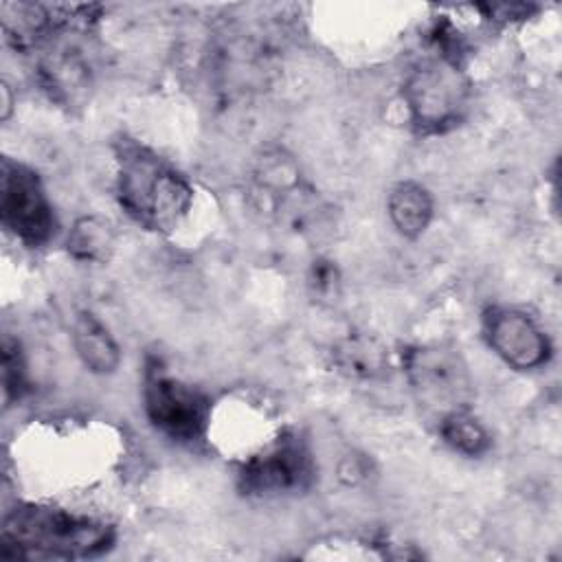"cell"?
I'll use <instances>...</instances> for the list:
<instances>
[{
	"label": "cell",
	"instance_id": "cell-10",
	"mask_svg": "<svg viewBox=\"0 0 562 562\" xmlns=\"http://www.w3.org/2000/svg\"><path fill=\"white\" fill-rule=\"evenodd\" d=\"M336 369L353 380H378L389 373V349L369 334H347L331 347Z\"/></svg>",
	"mask_w": 562,
	"mask_h": 562
},
{
	"label": "cell",
	"instance_id": "cell-7",
	"mask_svg": "<svg viewBox=\"0 0 562 562\" xmlns=\"http://www.w3.org/2000/svg\"><path fill=\"white\" fill-rule=\"evenodd\" d=\"M314 479V459L303 439L288 435L239 470V487L246 494H281L305 490Z\"/></svg>",
	"mask_w": 562,
	"mask_h": 562
},
{
	"label": "cell",
	"instance_id": "cell-12",
	"mask_svg": "<svg viewBox=\"0 0 562 562\" xmlns=\"http://www.w3.org/2000/svg\"><path fill=\"white\" fill-rule=\"evenodd\" d=\"M66 248L77 261L108 263L116 248V231L112 222L101 215H83L72 224Z\"/></svg>",
	"mask_w": 562,
	"mask_h": 562
},
{
	"label": "cell",
	"instance_id": "cell-11",
	"mask_svg": "<svg viewBox=\"0 0 562 562\" xmlns=\"http://www.w3.org/2000/svg\"><path fill=\"white\" fill-rule=\"evenodd\" d=\"M386 211L393 228L402 237L417 239L426 233L435 213V204L430 191L424 184L415 180H404L391 189Z\"/></svg>",
	"mask_w": 562,
	"mask_h": 562
},
{
	"label": "cell",
	"instance_id": "cell-13",
	"mask_svg": "<svg viewBox=\"0 0 562 562\" xmlns=\"http://www.w3.org/2000/svg\"><path fill=\"white\" fill-rule=\"evenodd\" d=\"M439 435L454 452L465 457H481L492 446L490 432L470 411L450 413L439 419Z\"/></svg>",
	"mask_w": 562,
	"mask_h": 562
},
{
	"label": "cell",
	"instance_id": "cell-8",
	"mask_svg": "<svg viewBox=\"0 0 562 562\" xmlns=\"http://www.w3.org/2000/svg\"><path fill=\"white\" fill-rule=\"evenodd\" d=\"M483 331L492 351L518 371L540 369L551 358L549 336L518 307H490L483 316Z\"/></svg>",
	"mask_w": 562,
	"mask_h": 562
},
{
	"label": "cell",
	"instance_id": "cell-5",
	"mask_svg": "<svg viewBox=\"0 0 562 562\" xmlns=\"http://www.w3.org/2000/svg\"><path fill=\"white\" fill-rule=\"evenodd\" d=\"M143 406L151 426L173 441L193 443L206 435L211 419L206 395L171 378L158 362H151L145 371Z\"/></svg>",
	"mask_w": 562,
	"mask_h": 562
},
{
	"label": "cell",
	"instance_id": "cell-4",
	"mask_svg": "<svg viewBox=\"0 0 562 562\" xmlns=\"http://www.w3.org/2000/svg\"><path fill=\"white\" fill-rule=\"evenodd\" d=\"M470 81L459 59L448 53L419 61L404 81V101L413 123L424 132H443L454 125L468 103Z\"/></svg>",
	"mask_w": 562,
	"mask_h": 562
},
{
	"label": "cell",
	"instance_id": "cell-1",
	"mask_svg": "<svg viewBox=\"0 0 562 562\" xmlns=\"http://www.w3.org/2000/svg\"><path fill=\"white\" fill-rule=\"evenodd\" d=\"M116 540L112 525L46 505H18L2 520L4 558L75 560L105 553Z\"/></svg>",
	"mask_w": 562,
	"mask_h": 562
},
{
	"label": "cell",
	"instance_id": "cell-2",
	"mask_svg": "<svg viewBox=\"0 0 562 562\" xmlns=\"http://www.w3.org/2000/svg\"><path fill=\"white\" fill-rule=\"evenodd\" d=\"M116 195L125 213L149 231H173L189 213V180L149 147L121 136L114 145Z\"/></svg>",
	"mask_w": 562,
	"mask_h": 562
},
{
	"label": "cell",
	"instance_id": "cell-9",
	"mask_svg": "<svg viewBox=\"0 0 562 562\" xmlns=\"http://www.w3.org/2000/svg\"><path fill=\"white\" fill-rule=\"evenodd\" d=\"M72 347L83 367L99 375H110L121 364V349L110 329L88 310L77 312L72 321Z\"/></svg>",
	"mask_w": 562,
	"mask_h": 562
},
{
	"label": "cell",
	"instance_id": "cell-15",
	"mask_svg": "<svg viewBox=\"0 0 562 562\" xmlns=\"http://www.w3.org/2000/svg\"><path fill=\"white\" fill-rule=\"evenodd\" d=\"M2 121H7L9 119V114H11V105H13V99H11V90H9V86H2Z\"/></svg>",
	"mask_w": 562,
	"mask_h": 562
},
{
	"label": "cell",
	"instance_id": "cell-6",
	"mask_svg": "<svg viewBox=\"0 0 562 562\" xmlns=\"http://www.w3.org/2000/svg\"><path fill=\"white\" fill-rule=\"evenodd\" d=\"M0 220L24 246H44L57 228L53 204L40 176L15 160L4 158L0 169Z\"/></svg>",
	"mask_w": 562,
	"mask_h": 562
},
{
	"label": "cell",
	"instance_id": "cell-3",
	"mask_svg": "<svg viewBox=\"0 0 562 562\" xmlns=\"http://www.w3.org/2000/svg\"><path fill=\"white\" fill-rule=\"evenodd\" d=\"M404 373L415 402L437 422L470 411L474 382L461 351L452 345H415L404 353Z\"/></svg>",
	"mask_w": 562,
	"mask_h": 562
},
{
	"label": "cell",
	"instance_id": "cell-14",
	"mask_svg": "<svg viewBox=\"0 0 562 562\" xmlns=\"http://www.w3.org/2000/svg\"><path fill=\"white\" fill-rule=\"evenodd\" d=\"M2 384L7 400H20L26 391V369L20 342L13 338H4L2 342Z\"/></svg>",
	"mask_w": 562,
	"mask_h": 562
}]
</instances>
